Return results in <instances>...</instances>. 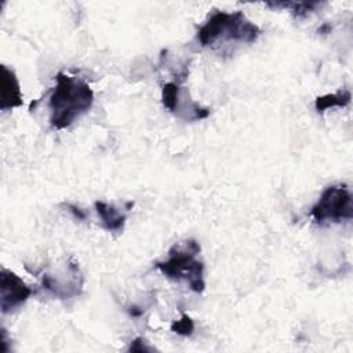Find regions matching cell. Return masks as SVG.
<instances>
[{
  "label": "cell",
  "mask_w": 353,
  "mask_h": 353,
  "mask_svg": "<svg viewBox=\"0 0 353 353\" xmlns=\"http://www.w3.org/2000/svg\"><path fill=\"white\" fill-rule=\"evenodd\" d=\"M266 6L269 8H286V9H291V13L295 17H305L309 13L315 12L316 8L320 6V3H266Z\"/></svg>",
  "instance_id": "10"
},
{
  "label": "cell",
  "mask_w": 353,
  "mask_h": 353,
  "mask_svg": "<svg viewBox=\"0 0 353 353\" xmlns=\"http://www.w3.org/2000/svg\"><path fill=\"white\" fill-rule=\"evenodd\" d=\"M260 34L258 25L249 21L242 12L227 13L217 10L199 28L198 41L203 47L214 46L218 42L254 43Z\"/></svg>",
  "instance_id": "2"
},
{
  "label": "cell",
  "mask_w": 353,
  "mask_h": 353,
  "mask_svg": "<svg viewBox=\"0 0 353 353\" xmlns=\"http://www.w3.org/2000/svg\"><path fill=\"white\" fill-rule=\"evenodd\" d=\"M194 330H195V323L187 313H184L180 320H176L171 324V331L183 337L192 335Z\"/></svg>",
  "instance_id": "11"
},
{
  "label": "cell",
  "mask_w": 353,
  "mask_h": 353,
  "mask_svg": "<svg viewBox=\"0 0 353 353\" xmlns=\"http://www.w3.org/2000/svg\"><path fill=\"white\" fill-rule=\"evenodd\" d=\"M352 94L349 90H339L335 94H326L321 97H317L315 101V108L319 113H323L326 109L330 108H345L350 104Z\"/></svg>",
  "instance_id": "8"
},
{
  "label": "cell",
  "mask_w": 353,
  "mask_h": 353,
  "mask_svg": "<svg viewBox=\"0 0 353 353\" xmlns=\"http://www.w3.org/2000/svg\"><path fill=\"white\" fill-rule=\"evenodd\" d=\"M95 212L102 221V227L109 232H120L126 224V216L105 202H95Z\"/></svg>",
  "instance_id": "7"
},
{
  "label": "cell",
  "mask_w": 353,
  "mask_h": 353,
  "mask_svg": "<svg viewBox=\"0 0 353 353\" xmlns=\"http://www.w3.org/2000/svg\"><path fill=\"white\" fill-rule=\"evenodd\" d=\"M201 253V244L190 239L184 244H175L168 251L166 261H159L155 268L171 280H187L190 288L198 294L206 288L205 265L196 257Z\"/></svg>",
  "instance_id": "3"
},
{
  "label": "cell",
  "mask_w": 353,
  "mask_h": 353,
  "mask_svg": "<svg viewBox=\"0 0 353 353\" xmlns=\"http://www.w3.org/2000/svg\"><path fill=\"white\" fill-rule=\"evenodd\" d=\"M67 207L69 209V212H71V213H72L78 220H80V221H84V220H86V214H84V212H83V210H80L78 206L68 203V205H67Z\"/></svg>",
  "instance_id": "13"
},
{
  "label": "cell",
  "mask_w": 353,
  "mask_h": 353,
  "mask_svg": "<svg viewBox=\"0 0 353 353\" xmlns=\"http://www.w3.org/2000/svg\"><path fill=\"white\" fill-rule=\"evenodd\" d=\"M145 341L142 339V338H137V339H134L133 342H131V345H130V348H128V350L130 352H133V350H138V352H145V350H152V348H149V346H146V343H144Z\"/></svg>",
  "instance_id": "12"
},
{
  "label": "cell",
  "mask_w": 353,
  "mask_h": 353,
  "mask_svg": "<svg viewBox=\"0 0 353 353\" xmlns=\"http://www.w3.org/2000/svg\"><path fill=\"white\" fill-rule=\"evenodd\" d=\"M56 82L49 101L50 124L57 130H64L90 111L94 102V93L86 82L64 72L57 75Z\"/></svg>",
  "instance_id": "1"
},
{
  "label": "cell",
  "mask_w": 353,
  "mask_h": 353,
  "mask_svg": "<svg viewBox=\"0 0 353 353\" xmlns=\"http://www.w3.org/2000/svg\"><path fill=\"white\" fill-rule=\"evenodd\" d=\"M0 109L12 111L23 105V93L16 73L2 65V84H0Z\"/></svg>",
  "instance_id": "6"
},
{
  "label": "cell",
  "mask_w": 353,
  "mask_h": 353,
  "mask_svg": "<svg viewBox=\"0 0 353 353\" xmlns=\"http://www.w3.org/2000/svg\"><path fill=\"white\" fill-rule=\"evenodd\" d=\"M316 224L342 223L353 218L352 194L346 185H331L323 191L317 203L310 210Z\"/></svg>",
  "instance_id": "4"
},
{
  "label": "cell",
  "mask_w": 353,
  "mask_h": 353,
  "mask_svg": "<svg viewBox=\"0 0 353 353\" xmlns=\"http://www.w3.org/2000/svg\"><path fill=\"white\" fill-rule=\"evenodd\" d=\"M0 293H2V312L9 313L21 306L32 294L34 290L30 288L20 276L14 272L2 269L0 273Z\"/></svg>",
  "instance_id": "5"
},
{
  "label": "cell",
  "mask_w": 353,
  "mask_h": 353,
  "mask_svg": "<svg viewBox=\"0 0 353 353\" xmlns=\"http://www.w3.org/2000/svg\"><path fill=\"white\" fill-rule=\"evenodd\" d=\"M180 86L176 83H166L161 91V102L164 105L166 109H168L170 112L175 113L176 109H179L180 105Z\"/></svg>",
  "instance_id": "9"
},
{
  "label": "cell",
  "mask_w": 353,
  "mask_h": 353,
  "mask_svg": "<svg viewBox=\"0 0 353 353\" xmlns=\"http://www.w3.org/2000/svg\"><path fill=\"white\" fill-rule=\"evenodd\" d=\"M128 313L133 316V317H139L142 313H144V309H141V308H138V306H130V309H128Z\"/></svg>",
  "instance_id": "14"
}]
</instances>
